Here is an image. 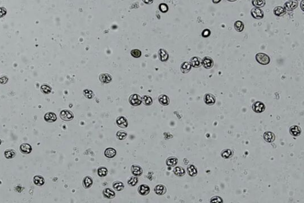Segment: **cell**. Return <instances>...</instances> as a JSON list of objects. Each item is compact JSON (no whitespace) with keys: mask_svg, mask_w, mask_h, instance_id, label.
Masks as SVG:
<instances>
[{"mask_svg":"<svg viewBox=\"0 0 304 203\" xmlns=\"http://www.w3.org/2000/svg\"><path fill=\"white\" fill-rule=\"evenodd\" d=\"M256 59L259 64L262 65H267L270 62V57L265 53H259L257 54L256 55Z\"/></svg>","mask_w":304,"mask_h":203,"instance_id":"6da1fadb","label":"cell"},{"mask_svg":"<svg viewBox=\"0 0 304 203\" xmlns=\"http://www.w3.org/2000/svg\"><path fill=\"white\" fill-rule=\"evenodd\" d=\"M129 103L131 105H132L133 106H138V105H140L142 103V100L139 95L134 94L131 95L130 96Z\"/></svg>","mask_w":304,"mask_h":203,"instance_id":"7a4b0ae2","label":"cell"},{"mask_svg":"<svg viewBox=\"0 0 304 203\" xmlns=\"http://www.w3.org/2000/svg\"><path fill=\"white\" fill-rule=\"evenodd\" d=\"M60 116L61 119L64 121H70L74 118L73 113L71 111L68 110H62L60 112Z\"/></svg>","mask_w":304,"mask_h":203,"instance_id":"3957f363","label":"cell"},{"mask_svg":"<svg viewBox=\"0 0 304 203\" xmlns=\"http://www.w3.org/2000/svg\"><path fill=\"white\" fill-rule=\"evenodd\" d=\"M251 14L252 18L256 19H261L264 18V12L260 8L255 7L251 10Z\"/></svg>","mask_w":304,"mask_h":203,"instance_id":"277c9868","label":"cell"},{"mask_svg":"<svg viewBox=\"0 0 304 203\" xmlns=\"http://www.w3.org/2000/svg\"><path fill=\"white\" fill-rule=\"evenodd\" d=\"M252 109L254 112H256L257 113H261L265 110L266 107H265V105L262 102L256 101L252 104Z\"/></svg>","mask_w":304,"mask_h":203,"instance_id":"5b68a950","label":"cell"},{"mask_svg":"<svg viewBox=\"0 0 304 203\" xmlns=\"http://www.w3.org/2000/svg\"><path fill=\"white\" fill-rule=\"evenodd\" d=\"M298 5V1L297 0H289L284 4V9L285 10L292 11L295 10Z\"/></svg>","mask_w":304,"mask_h":203,"instance_id":"8992f818","label":"cell"},{"mask_svg":"<svg viewBox=\"0 0 304 203\" xmlns=\"http://www.w3.org/2000/svg\"><path fill=\"white\" fill-rule=\"evenodd\" d=\"M201 64L203 66L207 69H210L213 67L214 65V61L213 59L209 57H205L201 61Z\"/></svg>","mask_w":304,"mask_h":203,"instance_id":"52a82bcc","label":"cell"},{"mask_svg":"<svg viewBox=\"0 0 304 203\" xmlns=\"http://www.w3.org/2000/svg\"><path fill=\"white\" fill-rule=\"evenodd\" d=\"M204 103L208 105H212L216 103V98L214 95L210 94H206L204 97Z\"/></svg>","mask_w":304,"mask_h":203,"instance_id":"ba28073f","label":"cell"},{"mask_svg":"<svg viewBox=\"0 0 304 203\" xmlns=\"http://www.w3.org/2000/svg\"><path fill=\"white\" fill-rule=\"evenodd\" d=\"M131 172L135 176H140L143 173V169L140 166L134 165L131 167Z\"/></svg>","mask_w":304,"mask_h":203,"instance_id":"9c48e42d","label":"cell"},{"mask_svg":"<svg viewBox=\"0 0 304 203\" xmlns=\"http://www.w3.org/2000/svg\"><path fill=\"white\" fill-rule=\"evenodd\" d=\"M150 187L147 185H142L140 186L138 188V192L139 194H140L141 196H147V195L150 192Z\"/></svg>","mask_w":304,"mask_h":203,"instance_id":"30bf717a","label":"cell"},{"mask_svg":"<svg viewBox=\"0 0 304 203\" xmlns=\"http://www.w3.org/2000/svg\"><path fill=\"white\" fill-rule=\"evenodd\" d=\"M99 80L103 84H109L112 80V76L108 74H101L99 75Z\"/></svg>","mask_w":304,"mask_h":203,"instance_id":"8fae6325","label":"cell"},{"mask_svg":"<svg viewBox=\"0 0 304 203\" xmlns=\"http://www.w3.org/2000/svg\"><path fill=\"white\" fill-rule=\"evenodd\" d=\"M117 124L121 128H126L128 126V121L123 116H119L117 119Z\"/></svg>","mask_w":304,"mask_h":203,"instance_id":"7c38bea8","label":"cell"},{"mask_svg":"<svg viewBox=\"0 0 304 203\" xmlns=\"http://www.w3.org/2000/svg\"><path fill=\"white\" fill-rule=\"evenodd\" d=\"M44 119L46 121H47V122L52 123L56 120L57 117L54 113L48 112L45 115Z\"/></svg>","mask_w":304,"mask_h":203,"instance_id":"4fadbf2b","label":"cell"},{"mask_svg":"<svg viewBox=\"0 0 304 203\" xmlns=\"http://www.w3.org/2000/svg\"><path fill=\"white\" fill-rule=\"evenodd\" d=\"M20 150L23 154H29L32 152V148L30 146V145H29V144L23 143L20 145Z\"/></svg>","mask_w":304,"mask_h":203,"instance_id":"5bb4252c","label":"cell"},{"mask_svg":"<svg viewBox=\"0 0 304 203\" xmlns=\"http://www.w3.org/2000/svg\"><path fill=\"white\" fill-rule=\"evenodd\" d=\"M154 191L155 193L158 195V196H162V195L166 193V188L165 186L163 185H158L154 187Z\"/></svg>","mask_w":304,"mask_h":203,"instance_id":"9a60e30c","label":"cell"},{"mask_svg":"<svg viewBox=\"0 0 304 203\" xmlns=\"http://www.w3.org/2000/svg\"><path fill=\"white\" fill-rule=\"evenodd\" d=\"M190 63L191 64V67H195V68H198L201 66V61L199 58L198 57H193L190 60Z\"/></svg>","mask_w":304,"mask_h":203,"instance_id":"2e32d148","label":"cell"},{"mask_svg":"<svg viewBox=\"0 0 304 203\" xmlns=\"http://www.w3.org/2000/svg\"><path fill=\"white\" fill-rule=\"evenodd\" d=\"M263 137H264V140L267 142H269V143H271V142H273L274 140H275V135L272 132H266L264 134V135H263Z\"/></svg>","mask_w":304,"mask_h":203,"instance_id":"e0dca14e","label":"cell"},{"mask_svg":"<svg viewBox=\"0 0 304 203\" xmlns=\"http://www.w3.org/2000/svg\"><path fill=\"white\" fill-rule=\"evenodd\" d=\"M103 196L108 199H112L115 196V193L110 188H106L103 191Z\"/></svg>","mask_w":304,"mask_h":203,"instance_id":"ac0fdd59","label":"cell"},{"mask_svg":"<svg viewBox=\"0 0 304 203\" xmlns=\"http://www.w3.org/2000/svg\"><path fill=\"white\" fill-rule=\"evenodd\" d=\"M33 181H34V183H35V185H36V186H42L45 183L44 178L40 175H36L34 176Z\"/></svg>","mask_w":304,"mask_h":203,"instance_id":"d6986e66","label":"cell"},{"mask_svg":"<svg viewBox=\"0 0 304 203\" xmlns=\"http://www.w3.org/2000/svg\"><path fill=\"white\" fill-rule=\"evenodd\" d=\"M289 131L292 135L294 136H298L301 135V129L298 126H292L290 127Z\"/></svg>","mask_w":304,"mask_h":203,"instance_id":"ffe728a7","label":"cell"},{"mask_svg":"<svg viewBox=\"0 0 304 203\" xmlns=\"http://www.w3.org/2000/svg\"><path fill=\"white\" fill-rule=\"evenodd\" d=\"M159 57L162 61H166L169 59V54L163 49H160L159 51Z\"/></svg>","mask_w":304,"mask_h":203,"instance_id":"44dd1931","label":"cell"},{"mask_svg":"<svg viewBox=\"0 0 304 203\" xmlns=\"http://www.w3.org/2000/svg\"><path fill=\"white\" fill-rule=\"evenodd\" d=\"M93 184V179L90 176H86L83 181V185L86 189L91 187Z\"/></svg>","mask_w":304,"mask_h":203,"instance_id":"7402d4cb","label":"cell"},{"mask_svg":"<svg viewBox=\"0 0 304 203\" xmlns=\"http://www.w3.org/2000/svg\"><path fill=\"white\" fill-rule=\"evenodd\" d=\"M159 101L161 105H164V106H166V105H169L170 100H169V97L167 95L163 94L159 96Z\"/></svg>","mask_w":304,"mask_h":203,"instance_id":"603a6c76","label":"cell"},{"mask_svg":"<svg viewBox=\"0 0 304 203\" xmlns=\"http://www.w3.org/2000/svg\"><path fill=\"white\" fill-rule=\"evenodd\" d=\"M117 151L113 148H108L105 151V156L108 158H113L115 156Z\"/></svg>","mask_w":304,"mask_h":203,"instance_id":"cb8c5ba5","label":"cell"},{"mask_svg":"<svg viewBox=\"0 0 304 203\" xmlns=\"http://www.w3.org/2000/svg\"><path fill=\"white\" fill-rule=\"evenodd\" d=\"M273 13L274 15L280 17V16H282L286 13V10L283 7H281V6H277L274 9Z\"/></svg>","mask_w":304,"mask_h":203,"instance_id":"d4e9b609","label":"cell"},{"mask_svg":"<svg viewBox=\"0 0 304 203\" xmlns=\"http://www.w3.org/2000/svg\"><path fill=\"white\" fill-rule=\"evenodd\" d=\"M191 69V66L190 63L188 62H184L181 66V70L183 73V74H187L188 73Z\"/></svg>","mask_w":304,"mask_h":203,"instance_id":"484cf974","label":"cell"},{"mask_svg":"<svg viewBox=\"0 0 304 203\" xmlns=\"http://www.w3.org/2000/svg\"><path fill=\"white\" fill-rule=\"evenodd\" d=\"M187 172L190 176L195 177L197 175V169L194 165H190L187 167Z\"/></svg>","mask_w":304,"mask_h":203,"instance_id":"4316f807","label":"cell"},{"mask_svg":"<svg viewBox=\"0 0 304 203\" xmlns=\"http://www.w3.org/2000/svg\"><path fill=\"white\" fill-rule=\"evenodd\" d=\"M178 159L177 158L175 157H170L169 158H167L166 161V163L167 165V166H170V167H174L175 166H176V165L178 163Z\"/></svg>","mask_w":304,"mask_h":203,"instance_id":"83f0119b","label":"cell"},{"mask_svg":"<svg viewBox=\"0 0 304 203\" xmlns=\"http://www.w3.org/2000/svg\"><path fill=\"white\" fill-rule=\"evenodd\" d=\"M4 156L7 159L13 158L16 156V151L13 149L7 150L4 152Z\"/></svg>","mask_w":304,"mask_h":203,"instance_id":"f1b7e54d","label":"cell"},{"mask_svg":"<svg viewBox=\"0 0 304 203\" xmlns=\"http://www.w3.org/2000/svg\"><path fill=\"white\" fill-rule=\"evenodd\" d=\"M234 28L238 32H241L243 31L244 29V25L243 22L240 20L236 21L234 23Z\"/></svg>","mask_w":304,"mask_h":203,"instance_id":"f546056e","label":"cell"},{"mask_svg":"<svg viewBox=\"0 0 304 203\" xmlns=\"http://www.w3.org/2000/svg\"><path fill=\"white\" fill-rule=\"evenodd\" d=\"M113 188L117 191H121L124 188V185L120 181H115L113 183Z\"/></svg>","mask_w":304,"mask_h":203,"instance_id":"4dcf8cb0","label":"cell"},{"mask_svg":"<svg viewBox=\"0 0 304 203\" xmlns=\"http://www.w3.org/2000/svg\"><path fill=\"white\" fill-rule=\"evenodd\" d=\"M252 4L255 7L261 8L266 5V1L265 0H252Z\"/></svg>","mask_w":304,"mask_h":203,"instance_id":"1f68e13d","label":"cell"},{"mask_svg":"<svg viewBox=\"0 0 304 203\" xmlns=\"http://www.w3.org/2000/svg\"><path fill=\"white\" fill-rule=\"evenodd\" d=\"M174 173L177 176H183L185 174V171L183 167L178 166L174 168Z\"/></svg>","mask_w":304,"mask_h":203,"instance_id":"d6a6232c","label":"cell"},{"mask_svg":"<svg viewBox=\"0 0 304 203\" xmlns=\"http://www.w3.org/2000/svg\"><path fill=\"white\" fill-rule=\"evenodd\" d=\"M233 155V152L230 149H225L222 151L221 153V156L224 158H231Z\"/></svg>","mask_w":304,"mask_h":203,"instance_id":"836d02e7","label":"cell"},{"mask_svg":"<svg viewBox=\"0 0 304 203\" xmlns=\"http://www.w3.org/2000/svg\"><path fill=\"white\" fill-rule=\"evenodd\" d=\"M142 102L143 103V104L146 105H147V106H149V105H150L152 104V103H153L152 99L149 96L144 95L142 98Z\"/></svg>","mask_w":304,"mask_h":203,"instance_id":"e575fe53","label":"cell"},{"mask_svg":"<svg viewBox=\"0 0 304 203\" xmlns=\"http://www.w3.org/2000/svg\"><path fill=\"white\" fill-rule=\"evenodd\" d=\"M97 174L100 177H105L108 174V169L105 167H100L97 169Z\"/></svg>","mask_w":304,"mask_h":203,"instance_id":"d590c367","label":"cell"},{"mask_svg":"<svg viewBox=\"0 0 304 203\" xmlns=\"http://www.w3.org/2000/svg\"><path fill=\"white\" fill-rule=\"evenodd\" d=\"M40 90H41V91H42V92H43L44 94H48L49 93H51V92L52 91V88H51V87L50 86L45 84V85H43L41 86Z\"/></svg>","mask_w":304,"mask_h":203,"instance_id":"8d00e7d4","label":"cell"},{"mask_svg":"<svg viewBox=\"0 0 304 203\" xmlns=\"http://www.w3.org/2000/svg\"><path fill=\"white\" fill-rule=\"evenodd\" d=\"M117 137L119 140H124L127 137V134L124 131H119L117 133Z\"/></svg>","mask_w":304,"mask_h":203,"instance_id":"74e56055","label":"cell"},{"mask_svg":"<svg viewBox=\"0 0 304 203\" xmlns=\"http://www.w3.org/2000/svg\"><path fill=\"white\" fill-rule=\"evenodd\" d=\"M83 95L85 96V97L89 99L92 98L94 96L93 92L91 90H90V89H85V90H84Z\"/></svg>","mask_w":304,"mask_h":203,"instance_id":"f35d334b","label":"cell"},{"mask_svg":"<svg viewBox=\"0 0 304 203\" xmlns=\"http://www.w3.org/2000/svg\"><path fill=\"white\" fill-rule=\"evenodd\" d=\"M131 54L134 58H139V57H140V56L142 55V52L139 50L134 49L133 50H131Z\"/></svg>","mask_w":304,"mask_h":203,"instance_id":"ab89813d","label":"cell"},{"mask_svg":"<svg viewBox=\"0 0 304 203\" xmlns=\"http://www.w3.org/2000/svg\"><path fill=\"white\" fill-rule=\"evenodd\" d=\"M138 183V178L136 177H131L128 181V184L130 186H134Z\"/></svg>","mask_w":304,"mask_h":203,"instance_id":"60d3db41","label":"cell"},{"mask_svg":"<svg viewBox=\"0 0 304 203\" xmlns=\"http://www.w3.org/2000/svg\"><path fill=\"white\" fill-rule=\"evenodd\" d=\"M159 9L162 13H166L168 11V6L164 3H162L159 5Z\"/></svg>","mask_w":304,"mask_h":203,"instance_id":"b9f144b4","label":"cell"},{"mask_svg":"<svg viewBox=\"0 0 304 203\" xmlns=\"http://www.w3.org/2000/svg\"><path fill=\"white\" fill-rule=\"evenodd\" d=\"M210 34H211L210 30L208 29H206L202 32L201 35L203 38H207L210 35Z\"/></svg>","mask_w":304,"mask_h":203,"instance_id":"7bdbcfd3","label":"cell"},{"mask_svg":"<svg viewBox=\"0 0 304 203\" xmlns=\"http://www.w3.org/2000/svg\"><path fill=\"white\" fill-rule=\"evenodd\" d=\"M210 202H222L223 201H222V199H221L220 197L218 196H215V197H213L211 199Z\"/></svg>","mask_w":304,"mask_h":203,"instance_id":"ee69618b","label":"cell"},{"mask_svg":"<svg viewBox=\"0 0 304 203\" xmlns=\"http://www.w3.org/2000/svg\"><path fill=\"white\" fill-rule=\"evenodd\" d=\"M7 14V10L4 7H0V18H3Z\"/></svg>","mask_w":304,"mask_h":203,"instance_id":"f6af8a7d","label":"cell"},{"mask_svg":"<svg viewBox=\"0 0 304 203\" xmlns=\"http://www.w3.org/2000/svg\"><path fill=\"white\" fill-rule=\"evenodd\" d=\"M8 80H9V79H8L7 77L3 76L1 78H0V84H5L8 82Z\"/></svg>","mask_w":304,"mask_h":203,"instance_id":"bcb514c9","label":"cell"},{"mask_svg":"<svg viewBox=\"0 0 304 203\" xmlns=\"http://www.w3.org/2000/svg\"><path fill=\"white\" fill-rule=\"evenodd\" d=\"M143 1L146 4H150L153 2V0H143Z\"/></svg>","mask_w":304,"mask_h":203,"instance_id":"7dc6e473","label":"cell"},{"mask_svg":"<svg viewBox=\"0 0 304 203\" xmlns=\"http://www.w3.org/2000/svg\"><path fill=\"white\" fill-rule=\"evenodd\" d=\"M212 1L214 4H218L221 1V0H212Z\"/></svg>","mask_w":304,"mask_h":203,"instance_id":"c3c4849f","label":"cell"},{"mask_svg":"<svg viewBox=\"0 0 304 203\" xmlns=\"http://www.w3.org/2000/svg\"><path fill=\"white\" fill-rule=\"evenodd\" d=\"M227 1H228L229 2H235V1H236V0H227Z\"/></svg>","mask_w":304,"mask_h":203,"instance_id":"681fc988","label":"cell"},{"mask_svg":"<svg viewBox=\"0 0 304 203\" xmlns=\"http://www.w3.org/2000/svg\"><path fill=\"white\" fill-rule=\"evenodd\" d=\"M1 140H0V145H1Z\"/></svg>","mask_w":304,"mask_h":203,"instance_id":"f907efd6","label":"cell"}]
</instances>
